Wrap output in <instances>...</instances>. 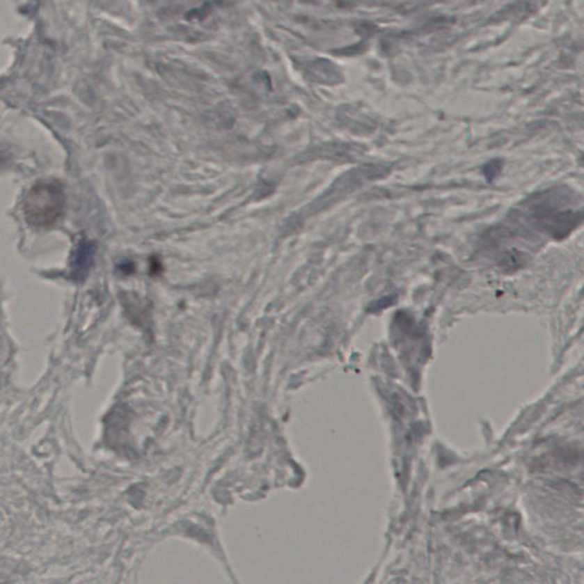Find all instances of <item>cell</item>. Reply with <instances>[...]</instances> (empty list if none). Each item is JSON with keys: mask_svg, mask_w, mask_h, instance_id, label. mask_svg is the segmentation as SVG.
<instances>
[{"mask_svg": "<svg viewBox=\"0 0 584 584\" xmlns=\"http://www.w3.org/2000/svg\"><path fill=\"white\" fill-rule=\"evenodd\" d=\"M65 209V193L63 185L57 180H39L29 190L23 212L29 224L37 228L54 226L63 216Z\"/></svg>", "mask_w": 584, "mask_h": 584, "instance_id": "cell-1", "label": "cell"}, {"mask_svg": "<svg viewBox=\"0 0 584 584\" xmlns=\"http://www.w3.org/2000/svg\"><path fill=\"white\" fill-rule=\"evenodd\" d=\"M503 160L496 159V160H492V161L487 162V164H485V166H484V174H485V176H487V180H489V182H491V180H494L496 177L499 176L500 173H501V171H503Z\"/></svg>", "mask_w": 584, "mask_h": 584, "instance_id": "cell-2", "label": "cell"}]
</instances>
